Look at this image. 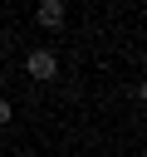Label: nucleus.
<instances>
[{
  "instance_id": "obj_1",
  "label": "nucleus",
  "mask_w": 147,
  "mask_h": 157,
  "mask_svg": "<svg viewBox=\"0 0 147 157\" xmlns=\"http://www.w3.org/2000/svg\"><path fill=\"white\" fill-rule=\"evenodd\" d=\"M24 74H29L34 83L59 78V54H54V49H29V54H24Z\"/></svg>"
},
{
  "instance_id": "obj_2",
  "label": "nucleus",
  "mask_w": 147,
  "mask_h": 157,
  "mask_svg": "<svg viewBox=\"0 0 147 157\" xmlns=\"http://www.w3.org/2000/svg\"><path fill=\"white\" fill-rule=\"evenodd\" d=\"M64 20H69V10H64V0H39V10H34V25L39 29H64Z\"/></svg>"
},
{
  "instance_id": "obj_3",
  "label": "nucleus",
  "mask_w": 147,
  "mask_h": 157,
  "mask_svg": "<svg viewBox=\"0 0 147 157\" xmlns=\"http://www.w3.org/2000/svg\"><path fill=\"white\" fill-rule=\"evenodd\" d=\"M10 118H15V108H10V98H0V128H5Z\"/></svg>"
},
{
  "instance_id": "obj_4",
  "label": "nucleus",
  "mask_w": 147,
  "mask_h": 157,
  "mask_svg": "<svg viewBox=\"0 0 147 157\" xmlns=\"http://www.w3.org/2000/svg\"><path fill=\"white\" fill-rule=\"evenodd\" d=\"M15 157H34V152H15Z\"/></svg>"
}]
</instances>
